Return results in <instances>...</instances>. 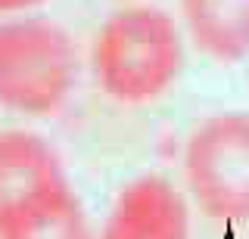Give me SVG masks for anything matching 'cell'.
Instances as JSON below:
<instances>
[{
    "label": "cell",
    "mask_w": 249,
    "mask_h": 239,
    "mask_svg": "<svg viewBox=\"0 0 249 239\" xmlns=\"http://www.w3.org/2000/svg\"><path fill=\"white\" fill-rule=\"evenodd\" d=\"M90 68L115 103H153L184 72V37L159 6H122L93 34Z\"/></svg>",
    "instance_id": "6da1fadb"
},
{
    "label": "cell",
    "mask_w": 249,
    "mask_h": 239,
    "mask_svg": "<svg viewBox=\"0 0 249 239\" xmlns=\"http://www.w3.org/2000/svg\"><path fill=\"white\" fill-rule=\"evenodd\" d=\"M184 180L206 218L249 223V112H221L193 127Z\"/></svg>",
    "instance_id": "3957f363"
},
{
    "label": "cell",
    "mask_w": 249,
    "mask_h": 239,
    "mask_svg": "<svg viewBox=\"0 0 249 239\" xmlns=\"http://www.w3.org/2000/svg\"><path fill=\"white\" fill-rule=\"evenodd\" d=\"M69 190L59 152L31 130H0V230Z\"/></svg>",
    "instance_id": "277c9868"
},
{
    "label": "cell",
    "mask_w": 249,
    "mask_h": 239,
    "mask_svg": "<svg viewBox=\"0 0 249 239\" xmlns=\"http://www.w3.org/2000/svg\"><path fill=\"white\" fill-rule=\"evenodd\" d=\"M100 239H190V208L162 174H140L119 190Z\"/></svg>",
    "instance_id": "5b68a950"
},
{
    "label": "cell",
    "mask_w": 249,
    "mask_h": 239,
    "mask_svg": "<svg viewBox=\"0 0 249 239\" xmlns=\"http://www.w3.org/2000/svg\"><path fill=\"white\" fill-rule=\"evenodd\" d=\"M0 239H93V230L81 199L69 187L6 223Z\"/></svg>",
    "instance_id": "52a82bcc"
},
{
    "label": "cell",
    "mask_w": 249,
    "mask_h": 239,
    "mask_svg": "<svg viewBox=\"0 0 249 239\" xmlns=\"http://www.w3.org/2000/svg\"><path fill=\"white\" fill-rule=\"evenodd\" d=\"M37 3L41 0H0V13H25Z\"/></svg>",
    "instance_id": "ba28073f"
},
{
    "label": "cell",
    "mask_w": 249,
    "mask_h": 239,
    "mask_svg": "<svg viewBox=\"0 0 249 239\" xmlns=\"http://www.w3.org/2000/svg\"><path fill=\"white\" fill-rule=\"evenodd\" d=\"M193 47L215 63L249 56V0H178Z\"/></svg>",
    "instance_id": "8992f818"
},
{
    "label": "cell",
    "mask_w": 249,
    "mask_h": 239,
    "mask_svg": "<svg viewBox=\"0 0 249 239\" xmlns=\"http://www.w3.org/2000/svg\"><path fill=\"white\" fill-rule=\"evenodd\" d=\"M81 59L75 37L53 19L13 16L0 22V106L44 118L72 96Z\"/></svg>",
    "instance_id": "7a4b0ae2"
}]
</instances>
